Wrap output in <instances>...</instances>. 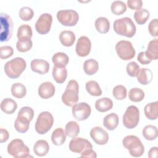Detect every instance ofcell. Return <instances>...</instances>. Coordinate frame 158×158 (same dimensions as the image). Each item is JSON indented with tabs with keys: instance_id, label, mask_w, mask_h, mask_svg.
Segmentation results:
<instances>
[{
	"instance_id": "6",
	"label": "cell",
	"mask_w": 158,
	"mask_h": 158,
	"mask_svg": "<svg viewBox=\"0 0 158 158\" xmlns=\"http://www.w3.org/2000/svg\"><path fill=\"white\" fill-rule=\"evenodd\" d=\"M54 123L52 115L48 111L41 112L38 116L35 123V130L40 134L43 135L50 130Z\"/></svg>"
},
{
	"instance_id": "7",
	"label": "cell",
	"mask_w": 158,
	"mask_h": 158,
	"mask_svg": "<svg viewBox=\"0 0 158 158\" xmlns=\"http://www.w3.org/2000/svg\"><path fill=\"white\" fill-rule=\"evenodd\" d=\"M0 40L1 42H6L9 40L12 35L13 22L11 17L6 13H1V17Z\"/></svg>"
},
{
	"instance_id": "44",
	"label": "cell",
	"mask_w": 158,
	"mask_h": 158,
	"mask_svg": "<svg viewBox=\"0 0 158 158\" xmlns=\"http://www.w3.org/2000/svg\"><path fill=\"white\" fill-rule=\"evenodd\" d=\"M140 70L139 65L135 62H129L126 67V70L127 73L132 77H136L139 71Z\"/></svg>"
},
{
	"instance_id": "25",
	"label": "cell",
	"mask_w": 158,
	"mask_h": 158,
	"mask_svg": "<svg viewBox=\"0 0 158 158\" xmlns=\"http://www.w3.org/2000/svg\"><path fill=\"white\" fill-rule=\"evenodd\" d=\"M157 38H155L148 43L146 51H145L146 56L150 60H157L158 59V49H157Z\"/></svg>"
},
{
	"instance_id": "49",
	"label": "cell",
	"mask_w": 158,
	"mask_h": 158,
	"mask_svg": "<svg viewBox=\"0 0 158 158\" xmlns=\"http://www.w3.org/2000/svg\"><path fill=\"white\" fill-rule=\"evenodd\" d=\"M81 157L83 158H96L97 157L96 153L92 148L87 149L81 153Z\"/></svg>"
},
{
	"instance_id": "13",
	"label": "cell",
	"mask_w": 158,
	"mask_h": 158,
	"mask_svg": "<svg viewBox=\"0 0 158 158\" xmlns=\"http://www.w3.org/2000/svg\"><path fill=\"white\" fill-rule=\"evenodd\" d=\"M69 149L75 153H81L85 150L93 148L91 143L87 139L82 138H73L70 141Z\"/></svg>"
},
{
	"instance_id": "37",
	"label": "cell",
	"mask_w": 158,
	"mask_h": 158,
	"mask_svg": "<svg viewBox=\"0 0 158 158\" xmlns=\"http://www.w3.org/2000/svg\"><path fill=\"white\" fill-rule=\"evenodd\" d=\"M128 98L133 102H140L144 98V93L139 88H133L128 92Z\"/></svg>"
},
{
	"instance_id": "33",
	"label": "cell",
	"mask_w": 158,
	"mask_h": 158,
	"mask_svg": "<svg viewBox=\"0 0 158 158\" xmlns=\"http://www.w3.org/2000/svg\"><path fill=\"white\" fill-rule=\"evenodd\" d=\"M150 13L146 9H139L134 13V19L138 25L144 24L149 18Z\"/></svg>"
},
{
	"instance_id": "34",
	"label": "cell",
	"mask_w": 158,
	"mask_h": 158,
	"mask_svg": "<svg viewBox=\"0 0 158 158\" xmlns=\"http://www.w3.org/2000/svg\"><path fill=\"white\" fill-rule=\"evenodd\" d=\"M80 132V127L77 122L75 121L69 122L65 128V133L66 135L70 138L76 137Z\"/></svg>"
},
{
	"instance_id": "26",
	"label": "cell",
	"mask_w": 158,
	"mask_h": 158,
	"mask_svg": "<svg viewBox=\"0 0 158 158\" xmlns=\"http://www.w3.org/2000/svg\"><path fill=\"white\" fill-rule=\"evenodd\" d=\"M51 140L56 146L62 145L66 140V134L62 128H57L53 131L51 135Z\"/></svg>"
},
{
	"instance_id": "27",
	"label": "cell",
	"mask_w": 158,
	"mask_h": 158,
	"mask_svg": "<svg viewBox=\"0 0 158 158\" xmlns=\"http://www.w3.org/2000/svg\"><path fill=\"white\" fill-rule=\"evenodd\" d=\"M52 77L57 83H63L67 76V71L65 67H59L54 66L52 69Z\"/></svg>"
},
{
	"instance_id": "4",
	"label": "cell",
	"mask_w": 158,
	"mask_h": 158,
	"mask_svg": "<svg viewBox=\"0 0 158 158\" xmlns=\"http://www.w3.org/2000/svg\"><path fill=\"white\" fill-rule=\"evenodd\" d=\"M78 92L79 85L78 82L75 80H70L62 96L63 103L69 107L73 106L78 101Z\"/></svg>"
},
{
	"instance_id": "21",
	"label": "cell",
	"mask_w": 158,
	"mask_h": 158,
	"mask_svg": "<svg viewBox=\"0 0 158 158\" xmlns=\"http://www.w3.org/2000/svg\"><path fill=\"white\" fill-rule=\"evenodd\" d=\"M113 107L112 101L108 98H102L95 102L96 109L100 112H105L110 110Z\"/></svg>"
},
{
	"instance_id": "42",
	"label": "cell",
	"mask_w": 158,
	"mask_h": 158,
	"mask_svg": "<svg viewBox=\"0 0 158 158\" xmlns=\"http://www.w3.org/2000/svg\"><path fill=\"white\" fill-rule=\"evenodd\" d=\"M30 122L29 121L17 118L14 123V127L18 132L23 133L28 131L30 126Z\"/></svg>"
},
{
	"instance_id": "47",
	"label": "cell",
	"mask_w": 158,
	"mask_h": 158,
	"mask_svg": "<svg viewBox=\"0 0 158 158\" xmlns=\"http://www.w3.org/2000/svg\"><path fill=\"white\" fill-rule=\"evenodd\" d=\"M127 6L131 9L138 10L141 8L143 2L141 0H128Z\"/></svg>"
},
{
	"instance_id": "11",
	"label": "cell",
	"mask_w": 158,
	"mask_h": 158,
	"mask_svg": "<svg viewBox=\"0 0 158 158\" xmlns=\"http://www.w3.org/2000/svg\"><path fill=\"white\" fill-rule=\"evenodd\" d=\"M72 115L73 117L79 121L88 118L91 112L90 106L86 102H79L72 106Z\"/></svg>"
},
{
	"instance_id": "45",
	"label": "cell",
	"mask_w": 158,
	"mask_h": 158,
	"mask_svg": "<svg viewBox=\"0 0 158 158\" xmlns=\"http://www.w3.org/2000/svg\"><path fill=\"white\" fill-rule=\"evenodd\" d=\"M14 54L13 48L10 46H3L0 48V57L2 59H6L12 56Z\"/></svg>"
},
{
	"instance_id": "30",
	"label": "cell",
	"mask_w": 158,
	"mask_h": 158,
	"mask_svg": "<svg viewBox=\"0 0 158 158\" xmlns=\"http://www.w3.org/2000/svg\"><path fill=\"white\" fill-rule=\"evenodd\" d=\"M83 67L86 74L92 75L98 72L99 69V64L95 59H89L85 61Z\"/></svg>"
},
{
	"instance_id": "32",
	"label": "cell",
	"mask_w": 158,
	"mask_h": 158,
	"mask_svg": "<svg viewBox=\"0 0 158 158\" xmlns=\"http://www.w3.org/2000/svg\"><path fill=\"white\" fill-rule=\"evenodd\" d=\"M85 88L87 92L91 96H99L102 94V90L98 83L94 80H90L86 82Z\"/></svg>"
},
{
	"instance_id": "2",
	"label": "cell",
	"mask_w": 158,
	"mask_h": 158,
	"mask_svg": "<svg viewBox=\"0 0 158 158\" xmlns=\"http://www.w3.org/2000/svg\"><path fill=\"white\" fill-rule=\"evenodd\" d=\"M27 63L22 57H15L7 62L4 65V72L10 78H19L25 70Z\"/></svg>"
},
{
	"instance_id": "35",
	"label": "cell",
	"mask_w": 158,
	"mask_h": 158,
	"mask_svg": "<svg viewBox=\"0 0 158 158\" xmlns=\"http://www.w3.org/2000/svg\"><path fill=\"white\" fill-rule=\"evenodd\" d=\"M12 95L16 98H22L27 93L26 87L20 83H15L11 86Z\"/></svg>"
},
{
	"instance_id": "43",
	"label": "cell",
	"mask_w": 158,
	"mask_h": 158,
	"mask_svg": "<svg viewBox=\"0 0 158 158\" xmlns=\"http://www.w3.org/2000/svg\"><path fill=\"white\" fill-rule=\"evenodd\" d=\"M19 15L20 19L23 21H29L33 18L34 12L33 9L29 7H23L20 9Z\"/></svg>"
},
{
	"instance_id": "10",
	"label": "cell",
	"mask_w": 158,
	"mask_h": 158,
	"mask_svg": "<svg viewBox=\"0 0 158 158\" xmlns=\"http://www.w3.org/2000/svg\"><path fill=\"white\" fill-rule=\"evenodd\" d=\"M58 21L64 26H75L79 19V15L77 11L72 9L60 10L57 13Z\"/></svg>"
},
{
	"instance_id": "23",
	"label": "cell",
	"mask_w": 158,
	"mask_h": 158,
	"mask_svg": "<svg viewBox=\"0 0 158 158\" xmlns=\"http://www.w3.org/2000/svg\"><path fill=\"white\" fill-rule=\"evenodd\" d=\"M158 108V102H150L146 104L144 108V112L146 117L151 120H156L157 118V109Z\"/></svg>"
},
{
	"instance_id": "50",
	"label": "cell",
	"mask_w": 158,
	"mask_h": 158,
	"mask_svg": "<svg viewBox=\"0 0 158 158\" xmlns=\"http://www.w3.org/2000/svg\"><path fill=\"white\" fill-rule=\"evenodd\" d=\"M9 137V132L7 130L4 128L0 129V142L4 143L7 141Z\"/></svg>"
},
{
	"instance_id": "16",
	"label": "cell",
	"mask_w": 158,
	"mask_h": 158,
	"mask_svg": "<svg viewBox=\"0 0 158 158\" xmlns=\"http://www.w3.org/2000/svg\"><path fill=\"white\" fill-rule=\"evenodd\" d=\"M31 69L33 72L40 75L47 73L49 70V64L43 59H33L30 64Z\"/></svg>"
},
{
	"instance_id": "51",
	"label": "cell",
	"mask_w": 158,
	"mask_h": 158,
	"mask_svg": "<svg viewBox=\"0 0 158 158\" xmlns=\"http://www.w3.org/2000/svg\"><path fill=\"white\" fill-rule=\"evenodd\" d=\"M148 157L149 158H157V147H152L148 152Z\"/></svg>"
},
{
	"instance_id": "41",
	"label": "cell",
	"mask_w": 158,
	"mask_h": 158,
	"mask_svg": "<svg viewBox=\"0 0 158 158\" xmlns=\"http://www.w3.org/2000/svg\"><path fill=\"white\" fill-rule=\"evenodd\" d=\"M112 94L116 99L123 100L127 97V89L123 85H117L112 90Z\"/></svg>"
},
{
	"instance_id": "39",
	"label": "cell",
	"mask_w": 158,
	"mask_h": 158,
	"mask_svg": "<svg viewBox=\"0 0 158 158\" xmlns=\"http://www.w3.org/2000/svg\"><path fill=\"white\" fill-rule=\"evenodd\" d=\"M110 9L114 14L120 15L125 12L127 10V6L125 3L122 1H115L111 4Z\"/></svg>"
},
{
	"instance_id": "1",
	"label": "cell",
	"mask_w": 158,
	"mask_h": 158,
	"mask_svg": "<svg viewBox=\"0 0 158 158\" xmlns=\"http://www.w3.org/2000/svg\"><path fill=\"white\" fill-rule=\"evenodd\" d=\"M113 27L116 33L128 38L133 37L136 30L134 22L129 17H123L115 20Z\"/></svg>"
},
{
	"instance_id": "20",
	"label": "cell",
	"mask_w": 158,
	"mask_h": 158,
	"mask_svg": "<svg viewBox=\"0 0 158 158\" xmlns=\"http://www.w3.org/2000/svg\"><path fill=\"white\" fill-rule=\"evenodd\" d=\"M119 122L118 116L115 113H110L107 115L103 120L104 126L109 130H114L118 126Z\"/></svg>"
},
{
	"instance_id": "17",
	"label": "cell",
	"mask_w": 158,
	"mask_h": 158,
	"mask_svg": "<svg viewBox=\"0 0 158 158\" xmlns=\"http://www.w3.org/2000/svg\"><path fill=\"white\" fill-rule=\"evenodd\" d=\"M55 93L54 85L49 81L41 83L38 88V94L43 99H49L52 97Z\"/></svg>"
},
{
	"instance_id": "3",
	"label": "cell",
	"mask_w": 158,
	"mask_h": 158,
	"mask_svg": "<svg viewBox=\"0 0 158 158\" xmlns=\"http://www.w3.org/2000/svg\"><path fill=\"white\" fill-rule=\"evenodd\" d=\"M123 146L129 151L130 154L135 157L141 156L144 152V147L139 138L135 135L126 136L122 140Z\"/></svg>"
},
{
	"instance_id": "18",
	"label": "cell",
	"mask_w": 158,
	"mask_h": 158,
	"mask_svg": "<svg viewBox=\"0 0 158 158\" xmlns=\"http://www.w3.org/2000/svg\"><path fill=\"white\" fill-rule=\"evenodd\" d=\"M59 40L61 44L66 47L72 46L75 41L74 33L70 30H64L59 35Z\"/></svg>"
},
{
	"instance_id": "48",
	"label": "cell",
	"mask_w": 158,
	"mask_h": 158,
	"mask_svg": "<svg viewBox=\"0 0 158 158\" xmlns=\"http://www.w3.org/2000/svg\"><path fill=\"white\" fill-rule=\"evenodd\" d=\"M137 60H138V62L143 64V65H146L149 64L151 62V60H150L145 54V52L142 51L140 52L137 57Z\"/></svg>"
},
{
	"instance_id": "5",
	"label": "cell",
	"mask_w": 158,
	"mask_h": 158,
	"mask_svg": "<svg viewBox=\"0 0 158 158\" xmlns=\"http://www.w3.org/2000/svg\"><path fill=\"white\" fill-rule=\"evenodd\" d=\"M7 152L15 158H27L30 157L29 148L20 139L12 140L7 146Z\"/></svg>"
},
{
	"instance_id": "9",
	"label": "cell",
	"mask_w": 158,
	"mask_h": 158,
	"mask_svg": "<svg viewBox=\"0 0 158 158\" xmlns=\"http://www.w3.org/2000/svg\"><path fill=\"white\" fill-rule=\"evenodd\" d=\"M139 120V111L135 106H130L123 116V123L128 129L134 128L137 126Z\"/></svg>"
},
{
	"instance_id": "29",
	"label": "cell",
	"mask_w": 158,
	"mask_h": 158,
	"mask_svg": "<svg viewBox=\"0 0 158 158\" xmlns=\"http://www.w3.org/2000/svg\"><path fill=\"white\" fill-rule=\"evenodd\" d=\"M68 56L62 52H57L54 54L52 57V61L54 64V66L59 67H65L69 63Z\"/></svg>"
},
{
	"instance_id": "8",
	"label": "cell",
	"mask_w": 158,
	"mask_h": 158,
	"mask_svg": "<svg viewBox=\"0 0 158 158\" xmlns=\"http://www.w3.org/2000/svg\"><path fill=\"white\" fill-rule=\"evenodd\" d=\"M115 50L118 56L124 60L133 59L136 53L131 43L126 40H121L117 42L115 45Z\"/></svg>"
},
{
	"instance_id": "22",
	"label": "cell",
	"mask_w": 158,
	"mask_h": 158,
	"mask_svg": "<svg viewBox=\"0 0 158 158\" xmlns=\"http://www.w3.org/2000/svg\"><path fill=\"white\" fill-rule=\"evenodd\" d=\"M137 80L138 82L143 85H148L152 79V72L150 69L147 68H142L139 70L137 75Z\"/></svg>"
},
{
	"instance_id": "31",
	"label": "cell",
	"mask_w": 158,
	"mask_h": 158,
	"mask_svg": "<svg viewBox=\"0 0 158 158\" xmlns=\"http://www.w3.org/2000/svg\"><path fill=\"white\" fill-rule=\"evenodd\" d=\"M142 134L146 140L152 141L157 137L158 131L156 126L148 125L144 127L142 130Z\"/></svg>"
},
{
	"instance_id": "15",
	"label": "cell",
	"mask_w": 158,
	"mask_h": 158,
	"mask_svg": "<svg viewBox=\"0 0 158 158\" xmlns=\"http://www.w3.org/2000/svg\"><path fill=\"white\" fill-rule=\"evenodd\" d=\"M90 136L95 143L99 145L106 144L109 141V135L100 127H93L90 131Z\"/></svg>"
},
{
	"instance_id": "24",
	"label": "cell",
	"mask_w": 158,
	"mask_h": 158,
	"mask_svg": "<svg viewBox=\"0 0 158 158\" xmlns=\"http://www.w3.org/2000/svg\"><path fill=\"white\" fill-rule=\"evenodd\" d=\"M17 102L10 98H5L1 103V110L7 114H13L17 109Z\"/></svg>"
},
{
	"instance_id": "40",
	"label": "cell",
	"mask_w": 158,
	"mask_h": 158,
	"mask_svg": "<svg viewBox=\"0 0 158 158\" xmlns=\"http://www.w3.org/2000/svg\"><path fill=\"white\" fill-rule=\"evenodd\" d=\"M33 35V32L31 30V27L27 25L24 24L20 25L17 30V38L18 39L24 38H31Z\"/></svg>"
},
{
	"instance_id": "36",
	"label": "cell",
	"mask_w": 158,
	"mask_h": 158,
	"mask_svg": "<svg viewBox=\"0 0 158 158\" xmlns=\"http://www.w3.org/2000/svg\"><path fill=\"white\" fill-rule=\"evenodd\" d=\"M33 46L32 41L31 38H21L18 40L16 44L17 49L21 52H25L28 51L31 49Z\"/></svg>"
},
{
	"instance_id": "12",
	"label": "cell",
	"mask_w": 158,
	"mask_h": 158,
	"mask_svg": "<svg viewBox=\"0 0 158 158\" xmlns=\"http://www.w3.org/2000/svg\"><path fill=\"white\" fill-rule=\"evenodd\" d=\"M52 22V17L50 14H41L35 23V29L40 35L47 34L51 30Z\"/></svg>"
},
{
	"instance_id": "14",
	"label": "cell",
	"mask_w": 158,
	"mask_h": 158,
	"mask_svg": "<svg viewBox=\"0 0 158 158\" xmlns=\"http://www.w3.org/2000/svg\"><path fill=\"white\" fill-rule=\"evenodd\" d=\"M91 48V43L90 40L85 36H82L77 40L75 51L78 56L80 57L87 56L90 51Z\"/></svg>"
},
{
	"instance_id": "28",
	"label": "cell",
	"mask_w": 158,
	"mask_h": 158,
	"mask_svg": "<svg viewBox=\"0 0 158 158\" xmlns=\"http://www.w3.org/2000/svg\"><path fill=\"white\" fill-rule=\"evenodd\" d=\"M94 25L96 30L100 33L105 34L110 29V22L107 18L104 17H98L95 21Z\"/></svg>"
},
{
	"instance_id": "38",
	"label": "cell",
	"mask_w": 158,
	"mask_h": 158,
	"mask_svg": "<svg viewBox=\"0 0 158 158\" xmlns=\"http://www.w3.org/2000/svg\"><path fill=\"white\" fill-rule=\"evenodd\" d=\"M33 116H34L33 110L28 106H25L22 107L19 110L18 112L17 118L31 122L33 118Z\"/></svg>"
},
{
	"instance_id": "19",
	"label": "cell",
	"mask_w": 158,
	"mask_h": 158,
	"mask_svg": "<svg viewBox=\"0 0 158 158\" xmlns=\"http://www.w3.org/2000/svg\"><path fill=\"white\" fill-rule=\"evenodd\" d=\"M49 150V146L48 142L44 139L37 141L33 146V151L35 154L40 157L46 156Z\"/></svg>"
},
{
	"instance_id": "46",
	"label": "cell",
	"mask_w": 158,
	"mask_h": 158,
	"mask_svg": "<svg viewBox=\"0 0 158 158\" xmlns=\"http://www.w3.org/2000/svg\"><path fill=\"white\" fill-rule=\"evenodd\" d=\"M157 19H154L153 20H152L149 25H148V30H149V32L150 33V35L154 37H157L158 36V33H157Z\"/></svg>"
}]
</instances>
